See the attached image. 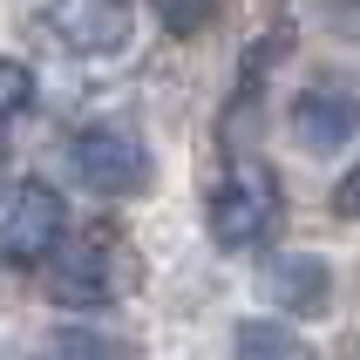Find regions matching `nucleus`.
Listing matches in <instances>:
<instances>
[{"label": "nucleus", "instance_id": "423d86ee", "mask_svg": "<svg viewBox=\"0 0 360 360\" xmlns=\"http://www.w3.org/2000/svg\"><path fill=\"white\" fill-rule=\"evenodd\" d=\"M48 27H55L61 48H75L89 61H109V55L129 48L136 7L129 0H48Z\"/></svg>", "mask_w": 360, "mask_h": 360}, {"label": "nucleus", "instance_id": "6e6552de", "mask_svg": "<svg viewBox=\"0 0 360 360\" xmlns=\"http://www.w3.org/2000/svg\"><path fill=\"white\" fill-rule=\"evenodd\" d=\"M231 354H238V360H320L285 320H245L238 340H231Z\"/></svg>", "mask_w": 360, "mask_h": 360}, {"label": "nucleus", "instance_id": "f257e3e1", "mask_svg": "<svg viewBox=\"0 0 360 360\" xmlns=\"http://www.w3.org/2000/svg\"><path fill=\"white\" fill-rule=\"evenodd\" d=\"M143 265H136V238L122 224H82L75 238L55 245L48 259V292L68 313H96V306H116L122 292H136Z\"/></svg>", "mask_w": 360, "mask_h": 360}, {"label": "nucleus", "instance_id": "20e7f679", "mask_svg": "<svg viewBox=\"0 0 360 360\" xmlns=\"http://www.w3.org/2000/svg\"><path fill=\"white\" fill-rule=\"evenodd\" d=\"M354 136H360V75H347V68L313 75L292 96V143L313 150V157H333Z\"/></svg>", "mask_w": 360, "mask_h": 360}, {"label": "nucleus", "instance_id": "0eeeda50", "mask_svg": "<svg viewBox=\"0 0 360 360\" xmlns=\"http://www.w3.org/2000/svg\"><path fill=\"white\" fill-rule=\"evenodd\" d=\"M265 300L285 306V313H300V320H320L326 306H333V272H326V259H313V252H279V259L265 265Z\"/></svg>", "mask_w": 360, "mask_h": 360}, {"label": "nucleus", "instance_id": "f03ea898", "mask_svg": "<svg viewBox=\"0 0 360 360\" xmlns=\"http://www.w3.org/2000/svg\"><path fill=\"white\" fill-rule=\"evenodd\" d=\"M272 224H279V177H272V163L238 150L204 198V231L218 252H252L272 238Z\"/></svg>", "mask_w": 360, "mask_h": 360}, {"label": "nucleus", "instance_id": "1a4fd4ad", "mask_svg": "<svg viewBox=\"0 0 360 360\" xmlns=\"http://www.w3.org/2000/svg\"><path fill=\"white\" fill-rule=\"evenodd\" d=\"M61 360H143V347L129 333H102V326H68L55 340Z\"/></svg>", "mask_w": 360, "mask_h": 360}, {"label": "nucleus", "instance_id": "ddd939ff", "mask_svg": "<svg viewBox=\"0 0 360 360\" xmlns=\"http://www.w3.org/2000/svg\"><path fill=\"white\" fill-rule=\"evenodd\" d=\"M0 191H7V150H0Z\"/></svg>", "mask_w": 360, "mask_h": 360}, {"label": "nucleus", "instance_id": "7ed1b4c3", "mask_svg": "<svg viewBox=\"0 0 360 360\" xmlns=\"http://www.w3.org/2000/svg\"><path fill=\"white\" fill-rule=\"evenodd\" d=\"M68 163L96 198H143V184H150V143L129 116L82 122L75 143H68Z\"/></svg>", "mask_w": 360, "mask_h": 360}, {"label": "nucleus", "instance_id": "39448f33", "mask_svg": "<svg viewBox=\"0 0 360 360\" xmlns=\"http://www.w3.org/2000/svg\"><path fill=\"white\" fill-rule=\"evenodd\" d=\"M61 238H68V204H61V191L55 184H20V198L0 218V259L14 265V272H34V265L55 259Z\"/></svg>", "mask_w": 360, "mask_h": 360}, {"label": "nucleus", "instance_id": "9b49d317", "mask_svg": "<svg viewBox=\"0 0 360 360\" xmlns=\"http://www.w3.org/2000/svg\"><path fill=\"white\" fill-rule=\"evenodd\" d=\"M27 102H34V68L14 61V55H0V122H14Z\"/></svg>", "mask_w": 360, "mask_h": 360}, {"label": "nucleus", "instance_id": "9d476101", "mask_svg": "<svg viewBox=\"0 0 360 360\" xmlns=\"http://www.w3.org/2000/svg\"><path fill=\"white\" fill-rule=\"evenodd\" d=\"M211 7H218V0H150L157 27H163V34H177V41L204 34V27H211Z\"/></svg>", "mask_w": 360, "mask_h": 360}, {"label": "nucleus", "instance_id": "f8f14e48", "mask_svg": "<svg viewBox=\"0 0 360 360\" xmlns=\"http://www.w3.org/2000/svg\"><path fill=\"white\" fill-rule=\"evenodd\" d=\"M333 211H340V218H354V224H360V163H354V170H347L340 184H333Z\"/></svg>", "mask_w": 360, "mask_h": 360}]
</instances>
